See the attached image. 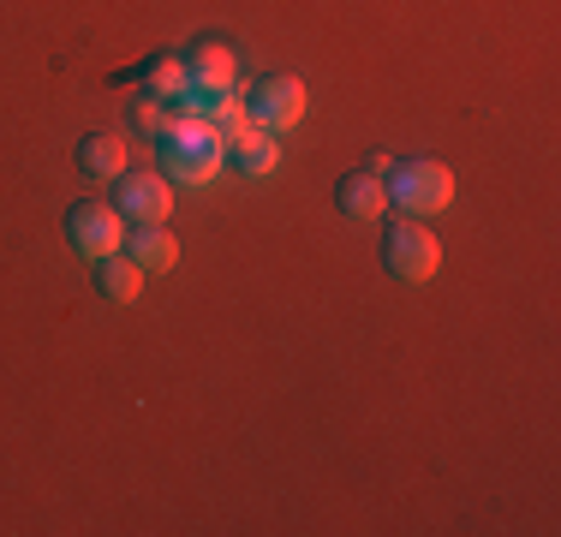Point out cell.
<instances>
[{
	"mask_svg": "<svg viewBox=\"0 0 561 537\" xmlns=\"http://www.w3.org/2000/svg\"><path fill=\"white\" fill-rule=\"evenodd\" d=\"M221 138L204 126V119H185V114H173V126H168V138H162V173L173 185H209L221 173Z\"/></svg>",
	"mask_w": 561,
	"mask_h": 537,
	"instance_id": "6da1fadb",
	"label": "cell"
},
{
	"mask_svg": "<svg viewBox=\"0 0 561 537\" xmlns=\"http://www.w3.org/2000/svg\"><path fill=\"white\" fill-rule=\"evenodd\" d=\"M382 185H389V204L400 215H436L454 204V173L443 161L431 156H412V161H394L389 173H382Z\"/></svg>",
	"mask_w": 561,
	"mask_h": 537,
	"instance_id": "7a4b0ae2",
	"label": "cell"
},
{
	"mask_svg": "<svg viewBox=\"0 0 561 537\" xmlns=\"http://www.w3.org/2000/svg\"><path fill=\"white\" fill-rule=\"evenodd\" d=\"M382 268L400 281H431L443 268V245H436L431 227H419V215H407L382 233Z\"/></svg>",
	"mask_w": 561,
	"mask_h": 537,
	"instance_id": "3957f363",
	"label": "cell"
},
{
	"mask_svg": "<svg viewBox=\"0 0 561 537\" xmlns=\"http://www.w3.org/2000/svg\"><path fill=\"white\" fill-rule=\"evenodd\" d=\"M66 239L78 245V258H114L119 245H126V215H119V204H72V215H66Z\"/></svg>",
	"mask_w": 561,
	"mask_h": 537,
	"instance_id": "277c9868",
	"label": "cell"
},
{
	"mask_svg": "<svg viewBox=\"0 0 561 537\" xmlns=\"http://www.w3.org/2000/svg\"><path fill=\"white\" fill-rule=\"evenodd\" d=\"M245 114H251V126L257 132H293L305 119V84L293 72H275V78H263L257 84V96L245 102Z\"/></svg>",
	"mask_w": 561,
	"mask_h": 537,
	"instance_id": "5b68a950",
	"label": "cell"
},
{
	"mask_svg": "<svg viewBox=\"0 0 561 537\" xmlns=\"http://www.w3.org/2000/svg\"><path fill=\"white\" fill-rule=\"evenodd\" d=\"M173 180L168 173H119V215L126 221H168Z\"/></svg>",
	"mask_w": 561,
	"mask_h": 537,
	"instance_id": "8992f818",
	"label": "cell"
},
{
	"mask_svg": "<svg viewBox=\"0 0 561 537\" xmlns=\"http://www.w3.org/2000/svg\"><path fill=\"white\" fill-rule=\"evenodd\" d=\"M119 251H126V258L138 263L144 275H168V268L180 263V239H173L162 221H138V227L126 233V245H119Z\"/></svg>",
	"mask_w": 561,
	"mask_h": 537,
	"instance_id": "52a82bcc",
	"label": "cell"
},
{
	"mask_svg": "<svg viewBox=\"0 0 561 537\" xmlns=\"http://www.w3.org/2000/svg\"><path fill=\"white\" fill-rule=\"evenodd\" d=\"M335 204L346 221H377L382 209H389V185H382V173H346V180L335 185Z\"/></svg>",
	"mask_w": 561,
	"mask_h": 537,
	"instance_id": "ba28073f",
	"label": "cell"
},
{
	"mask_svg": "<svg viewBox=\"0 0 561 537\" xmlns=\"http://www.w3.org/2000/svg\"><path fill=\"white\" fill-rule=\"evenodd\" d=\"M185 72H192V84H197V90H233V78H239V54L227 48V43H197V48H192V60H185Z\"/></svg>",
	"mask_w": 561,
	"mask_h": 537,
	"instance_id": "9c48e42d",
	"label": "cell"
},
{
	"mask_svg": "<svg viewBox=\"0 0 561 537\" xmlns=\"http://www.w3.org/2000/svg\"><path fill=\"white\" fill-rule=\"evenodd\" d=\"M78 168H84L90 180H119V173H126V138H114V132L84 138L78 144Z\"/></svg>",
	"mask_w": 561,
	"mask_h": 537,
	"instance_id": "30bf717a",
	"label": "cell"
},
{
	"mask_svg": "<svg viewBox=\"0 0 561 537\" xmlns=\"http://www.w3.org/2000/svg\"><path fill=\"white\" fill-rule=\"evenodd\" d=\"M227 156L239 161V173H251V180H270L275 161H280V144H275V132H257V126H251V132H239V138H233V150H227Z\"/></svg>",
	"mask_w": 561,
	"mask_h": 537,
	"instance_id": "8fae6325",
	"label": "cell"
},
{
	"mask_svg": "<svg viewBox=\"0 0 561 537\" xmlns=\"http://www.w3.org/2000/svg\"><path fill=\"white\" fill-rule=\"evenodd\" d=\"M96 287H102V299H114V305H131L144 293V268L131 263V258H96Z\"/></svg>",
	"mask_w": 561,
	"mask_h": 537,
	"instance_id": "7c38bea8",
	"label": "cell"
},
{
	"mask_svg": "<svg viewBox=\"0 0 561 537\" xmlns=\"http://www.w3.org/2000/svg\"><path fill=\"white\" fill-rule=\"evenodd\" d=\"M185 84H192L185 60H156L150 72H144V96H156V102H180Z\"/></svg>",
	"mask_w": 561,
	"mask_h": 537,
	"instance_id": "4fadbf2b",
	"label": "cell"
},
{
	"mask_svg": "<svg viewBox=\"0 0 561 537\" xmlns=\"http://www.w3.org/2000/svg\"><path fill=\"white\" fill-rule=\"evenodd\" d=\"M168 126H173V107L168 102H138V132H156V138H168Z\"/></svg>",
	"mask_w": 561,
	"mask_h": 537,
	"instance_id": "5bb4252c",
	"label": "cell"
}]
</instances>
